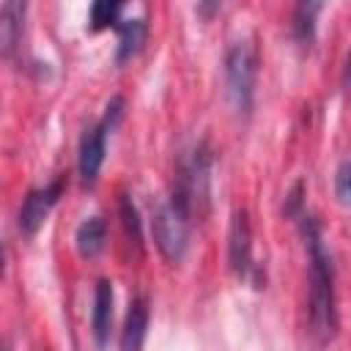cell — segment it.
<instances>
[{
  "label": "cell",
  "mask_w": 351,
  "mask_h": 351,
  "mask_svg": "<svg viewBox=\"0 0 351 351\" xmlns=\"http://www.w3.org/2000/svg\"><path fill=\"white\" fill-rule=\"evenodd\" d=\"M302 236L310 261V324L321 340H329L337 329V299H335V263L324 244L321 225L315 217L302 214Z\"/></svg>",
  "instance_id": "6da1fadb"
},
{
  "label": "cell",
  "mask_w": 351,
  "mask_h": 351,
  "mask_svg": "<svg viewBox=\"0 0 351 351\" xmlns=\"http://www.w3.org/2000/svg\"><path fill=\"white\" fill-rule=\"evenodd\" d=\"M0 351H11V346L8 343H0Z\"/></svg>",
  "instance_id": "e0dca14e"
},
{
  "label": "cell",
  "mask_w": 351,
  "mask_h": 351,
  "mask_svg": "<svg viewBox=\"0 0 351 351\" xmlns=\"http://www.w3.org/2000/svg\"><path fill=\"white\" fill-rule=\"evenodd\" d=\"M348 178H351V165H348V159H343L340 167H337V173H335V192H337V200H340L343 206H348V197H351V192H348Z\"/></svg>",
  "instance_id": "2e32d148"
},
{
  "label": "cell",
  "mask_w": 351,
  "mask_h": 351,
  "mask_svg": "<svg viewBox=\"0 0 351 351\" xmlns=\"http://www.w3.org/2000/svg\"><path fill=\"white\" fill-rule=\"evenodd\" d=\"M104 241H107V225H104L101 217H90V219H85V222L77 228V233H74L77 252H80L82 258H88V261L101 255Z\"/></svg>",
  "instance_id": "7c38bea8"
},
{
  "label": "cell",
  "mask_w": 351,
  "mask_h": 351,
  "mask_svg": "<svg viewBox=\"0 0 351 351\" xmlns=\"http://www.w3.org/2000/svg\"><path fill=\"white\" fill-rule=\"evenodd\" d=\"M258 80V49L252 38H239L225 52V93L239 115H250Z\"/></svg>",
  "instance_id": "3957f363"
},
{
  "label": "cell",
  "mask_w": 351,
  "mask_h": 351,
  "mask_svg": "<svg viewBox=\"0 0 351 351\" xmlns=\"http://www.w3.org/2000/svg\"><path fill=\"white\" fill-rule=\"evenodd\" d=\"M112 282L107 277H101L96 282L93 291V313H90V326H93V337L99 346H107L110 340V329H112Z\"/></svg>",
  "instance_id": "9c48e42d"
},
{
  "label": "cell",
  "mask_w": 351,
  "mask_h": 351,
  "mask_svg": "<svg viewBox=\"0 0 351 351\" xmlns=\"http://www.w3.org/2000/svg\"><path fill=\"white\" fill-rule=\"evenodd\" d=\"M228 263L236 277L247 280L255 274L252 263V225L250 214L244 208H236L230 217V230H228Z\"/></svg>",
  "instance_id": "8992f818"
},
{
  "label": "cell",
  "mask_w": 351,
  "mask_h": 351,
  "mask_svg": "<svg viewBox=\"0 0 351 351\" xmlns=\"http://www.w3.org/2000/svg\"><path fill=\"white\" fill-rule=\"evenodd\" d=\"M145 332H148V299L134 296L126 310V321L121 332V351H140L145 343Z\"/></svg>",
  "instance_id": "30bf717a"
},
{
  "label": "cell",
  "mask_w": 351,
  "mask_h": 351,
  "mask_svg": "<svg viewBox=\"0 0 351 351\" xmlns=\"http://www.w3.org/2000/svg\"><path fill=\"white\" fill-rule=\"evenodd\" d=\"M25 11H27V5L19 0L0 5V58L3 60L14 58L19 49L22 30H25Z\"/></svg>",
  "instance_id": "ba28073f"
},
{
  "label": "cell",
  "mask_w": 351,
  "mask_h": 351,
  "mask_svg": "<svg viewBox=\"0 0 351 351\" xmlns=\"http://www.w3.org/2000/svg\"><path fill=\"white\" fill-rule=\"evenodd\" d=\"M123 5L121 3H110V0H99L90 5V30H104V27H115L121 19Z\"/></svg>",
  "instance_id": "5bb4252c"
},
{
  "label": "cell",
  "mask_w": 351,
  "mask_h": 351,
  "mask_svg": "<svg viewBox=\"0 0 351 351\" xmlns=\"http://www.w3.org/2000/svg\"><path fill=\"white\" fill-rule=\"evenodd\" d=\"M123 96H112L104 107V115L99 123L88 126L82 132V140H80V156H77V170H80V178L85 186H93L96 178H99V170L104 165V154H107V134L118 126L121 115H123Z\"/></svg>",
  "instance_id": "277c9868"
},
{
  "label": "cell",
  "mask_w": 351,
  "mask_h": 351,
  "mask_svg": "<svg viewBox=\"0 0 351 351\" xmlns=\"http://www.w3.org/2000/svg\"><path fill=\"white\" fill-rule=\"evenodd\" d=\"M208 184H211V151L206 143H197L178 167V178L173 192L181 195L189 206V211L203 214L208 208Z\"/></svg>",
  "instance_id": "5b68a950"
},
{
  "label": "cell",
  "mask_w": 351,
  "mask_h": 351,
  "mask_svg": "<svg viewBox=\"0 0 351 351\" xmlns=\"http://www.w3.org/2000/svg\"><path fill=\"white\" fill-rule=\"evenodd\" d=\"M321 11V3H299L293 11V38L299 44H310L315 36V16Z\"/></svg>",
  "instance_id": "4fadbf2b"
},
{
  "label": "cell",
  "mask_w": 351,
  "mask_h": 351,
  "mask_svg": "<svg viewBox=\"0 0 351 351\" xmlns=\"http://www.w3.org/2000/svg\"><path fill=\"white\" fill-rule=\"evenodd\" d=\"M115 27H118V52H115V60L118 63H126V60H132L143 49L145 38H148V22L143 16H134V19H121Z\"/></svg>",
  "instance_id": "8fae6325"
},
{
  "label": "cell",
  "mask_w": 351,
  "mask_h": 351,
  "mask_svg": "<svg viewBox=\"0 0 351 351\" xmlns=\"http://www.w3.org/2000/svg\"><path fill=\"white\" fill-rule=\"evenodd\" d=\"M189 225H192V211H189L186 200L181 195L170 192V197L156 206L154 219H151L154 244H156V250L167 261L178 263L186 255V247H189Z\"/></svg>",
  "instance_id": "7a4b0ae2"
},
{
  "label": "cell",
  "mask_w": 351,
  "mask_h": 351,
  "mask_svg": "<svg viewBox=\"0 0 351 351\" xmlns=\"http://www.w3.org/2000/svg\"><path fill=\"white\" fill-rule=\"evenodd\" d=\"M63 192V181H52L47 186H38V189H30L22 208H19V230L25 236H36V230L44 225V219L49 217L52 206L58 203Z\"/></svg>",
  "instance_id": "52a82bcc"
},
{
  "label": "cell",
  "mask_w": 351,
  "mask_h": 351,
  "mask_svg": "<svg viewBox=\"0 0 351 351\" xmlns=\"http://www.w3.org/2000/svg\"><path fill=\"white\" fill-rule=\"evenodd\" d=\"M121 217H123V228H126V236L132 239V244H134V247H143L140 214H137V206L132 203L129 195H121Z\"/></svg>",
  "instance_id": "9a60e30c"
}]
</instances>
